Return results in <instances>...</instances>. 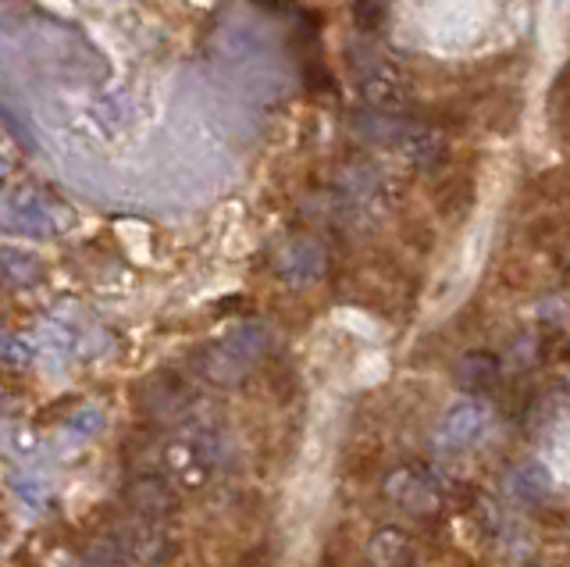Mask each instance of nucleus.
<instances>
[{"label": "nucleus", "instance_id": "f257e3e1", "mask_svg": "<svg viewBox=\"0 0 570 567\" xmlns=\"http://www.w3.org/2000/svg\"><path fill=\"white\" fill-rule=\"evenodd\" d=\"M350 76L361 100L374 115H403L410 104V82L403 68L371 40L350 43Z\"/></svg>", "mask_w": 570, "mask_h": 567}, {"label": "nucleus", "instance_id": "f03ea898", "mask_svg": "<svg viewBox=\"0 0 570 567\" xmlns=\"http://www.w3.org/2000/svg\"><path fill=\"white\" fill-rule=\"evenodd\" d=\"M267 350H272V332L261 322H246L239 329H232L222 343H214L200 353V371L210 382L232 385V382H239L246 375V368L257 364Z\"/></svg>", "mask_w": 570, "mask_h": 567}, {"label": "nucleus", "instance_id": "7ed1b4c3", "mask_svg": "<svg viewBox=\"0 0 570 567\" xmlns=\"http://www.w3.org/2000/svg\"><path fill=\"white\" fill-rule=\"evenodd\" d=\"M382 489L389 496V504H396L410 518H435L442 507L439 478L421 465H403L396 471H389Z\"/></svg>", "mask_w": 570, "mask_h": 567}, {"label": "nucleus", "instance_id": "20e7f679", "mask_svg": "<svg viewBox=\"0 0 570 567\" xmlns=\"http://www.w3.org/2000/svg\"><path fill=\"white\" fill-rule=\"evenodd\" d=\"M332 201H335V211L343 218L364 222L371 211H379L382 201H385V179H382V172L371 168V165H353V168H346L335 179Z\"/></svg>", "mask_w": 570, "mask_h": 567}, {"label": "nucleus", "instance_id": "39448f33", "mask_svg": "<svg viewBox=\"0 0 570 567\" xmlns=\"http://www.w3.org/2000/svg\"><path fill=\"white\" fill-rule=\"evenodd\" d=\"M328 268V251L321 246V239L314 236H293L282 243V251L275 254V272L293 282V286H307V282H317Z\"/></svg>", "mask_w": 570, "mask_h": 567}, {"label": "nucleus", "instance_id": "423d86ee", "mask_svg": "<svg viewBox=\"0 0 570 567\" xmlns=\"http://www.w3.org/2000/svg\"><path fill=\"white\" fill-rule=\"evenodd\" d=\"M4 225L22 236H50L58 233V207L40 193H18L4 204Z\"/></svg>", "mask_w": 570, "mask_h": 567}, {"label": "nucleus", "instance_id": "0eeeda50", "mask_svg": "<svg viewBox=\"0 0 570 567\" xmlns=\"http://www.w3.org/2000/svg\"><path fill=\"white\" fill-rule=\"evenodd\" d=\"M485 407H481L478 400H463V403H453L450 411H445L442 424H439V447L445 453H456V450H468L474 447V442L481 439V432H485Z\"/></svg>", "mask_w": 570, "mask_h": 567}, {"label": "nucleus", "instance_id": "6e6552de", "mask_svg": "<svg viewBox=\"0 0 570 567\" xmlns=\"http://www.w3.org/2000/svg\"><path fill=\"white\" fill-rule=\"evenodd\" d=\"M142 407L154 414V418H178L183 411H189V389L186 382L171 375V371H165V375H157L147 382V389H142Z\"/></svg>", "mask_w": 570, "mask_h": 567}, {"label": "nucleus", "instance_id": "1a4fd4ad", "mask_svg": "<svg viewBox=\"0 0 570 567\" xmlns=\"http://www.w3.org/2000/svg\"><path fill=\"white\" fill-rule=\"evenodd\" d=\"M371 567H414V542L403 528H382L367 539Z\"/></svg>", "mask_w": 570, "mask_h": 567}, {"label": "nucleus", "instance_id": "9d476101", "mask_svg": "<svg viewBox=\"0 0 570 567\" xmlns=\"http://www.w3.org/2000/svg\"><path fill=\"white\" fill-rule=\"evenodd\" d=\"M499 375H503V371H499V361L492 353H481V350L468 353V358L456 364V379L463 389H471V393H489V389L499 382Z\"/></svg>", "mask_w": 570, "mask_h": 567}, {"label": "nucleus", "instance_id": "9b49d317", "mask_svg": "<svg viewBox=\"0 0 570 567\" xmlns=\"http://www.w3.org/2000/svg\"><path fill=\"white\" fill-rule=\"evenodd\" d=\"M136 554L125 536H107L97 539L86 554V567H132Z\"/></svg>", "mask_w": 570, "mask_h": 567}, {"label": "nucleus", "instance_id": "f8f14e48", "mask_svg": "<svg viewBox=\"0 0 570 567\" xmlns=\"http://www.w3.org/2000/svg\"><path fill=\"white\" fill-rule=\"evenodd\" d=\"M14 492H18V500H22L26 507L40 510V507H47L50 482H47V475L26 471V475H22V478H18V482H14Z\"/></svg>", "mask_w": 570, "mask_h": 567}, {"label": "nucleus", "instance_id": "ddd939ff", "mask_svg": "<svg viewBox=\"0 0 570 567\" xmlns=\"http://www.w3.org/2000/svg\"><path fill=\"white\" fill-rule=\"evenodd\" d=\"M4 278L11 282V286H29V282L40 278V264H36V257H29V254L8 251L4 254Z\"/></svg>", "mask_w": 570, "mask_h": 567}, {"label": "nucleus", "instance_id": "4468645a", "mask_svg": "<svg viewBox=\"0 0 570 567\" xmlns=\"http://www.w3.org/2000/svg\"><path fill=\"white\" fill-rule=\"evenodd\" d=\"M36 353H40V346H36L32 340H26V335H14V332H8L4 346H0V358H4L8 368H26Z\"/></svg>", "mask_w": 570, "mask_h": 567}, {"label": "nucleus", "instance_id": "2eb2a0df", "mask_svg": "<svg viewBox=\"0 0 570 567\" xmlns=\"http://www.w3.org/2000/svg\"><path fill=\"white\" fill-rule=\"evenodd\" d=\"M385 14V0H356V26L361 32H374Z\"/></svg>", "mask_w": 570, "mask_h": 567}, {"label": "nucleus", "instance_id": "dca6fc26", "mask_svg": "<svg viewBox=\"0 0 570 567\" xmlns=\"http://www.w3.org/2000/svg\"><path fill=\"white\" fill-rule=\"evenodd\" d=\"M104 424V414L97 411V407H82L79 414H71V421H68V432L71 436H94L97 429Z\"/></svg>", "mask_w": 570, "mask_h": 567}]
</instances>
